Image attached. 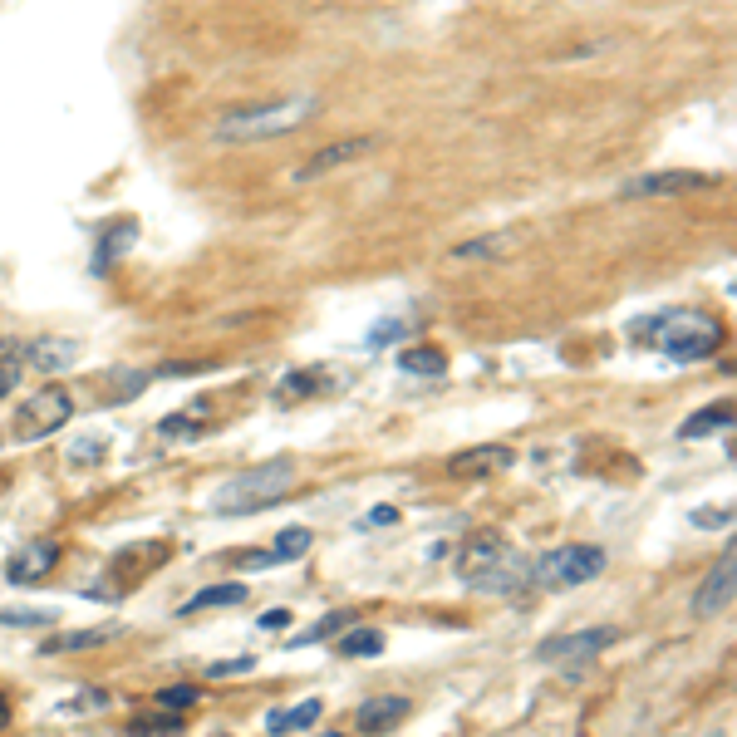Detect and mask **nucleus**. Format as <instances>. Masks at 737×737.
<instances>
[{
    "instance_id": "1",
    "label": "nucleus",
    "mask_w": 737,
    "mask_h": 737,
    "mask_svg": "<svg viewBox=\"0 0 737 737\" xmlns=\"http://www.w3.org/2000/svg\"><path fill=\"white\" fill-rule=\"evenodd\" d=\"M629 335L639 344H654L664 359H679V364L708 359V354H718V344H723L718 320H708V315H698V310H669V315L634 320Z\"/></svg>"
},
{
    "instance_id": "2",
    "label": "nucleus",
    "mask_w": 737,
    "mask_h": 737,
    "mask_svg": "<svg viewBox=\"0 0 737 737\" xmlns=\"http://www.w3.org/2000/svg\"><path fill=\"white\" fill-rule=\"evenodd\" d=\"M457 575H462V585L487 590V595H521L531 585V561L511 546L507 536L487 531V536L467 541V551L457 561Z\"/></svg>"
},
{
    "instance_id": "3",
    "label": "nucleus",
    "mask_w": 737,
    "mask_h": 737,
    "mask_svg": "<svg viewBox=\"0 0 737 737\" xmlns=\"http://www.w3.org/2000/svg\"><path fill=\"white\" fill-rule=\"evenodd\" d=\"M315 114H320V99L300 94V99H281V104H261V109H241V114L217 118L212 138L217 143H266V138H285V133L305 128Z\"/></svg>"
},
{
    "instance_id": "4",
    "label": "nucleus",
    "mask_w": 737,
    "mask_h": 737,
    "mask_svg": "<svg viewBox=\"0 0 737 737\" xmlns=\"http://www.w3.org/2000/svg\"><path fill=\"white\" fill-rule=\"evenodd\" d=\"M290 482H295V467H290L285 457H271V462H261V467L241 472V477H227V482L212 492V511H217V516H251V511H266L290 492Z\"/></svg>"
},
{
    "instance_id": "5",
    "label": "nucleus",
    "mask_w": 737,
    "mask_h": 737,
    "mask_svg": "<svg viewBox=\"0 0 737 737\" xmlns=\"http://www.w3.org/2000/svg\"><path fill=\"white\" fill-rule=\"evenodd\" d=\"M605 566H610L605 546H556V551H546V556L531 561V585H541V590H570V585L595 580Z\"/></svg>"
},
{
    "instance_id": "6",
    "label": "nucleus",
    "mask_w": 737,
    "mask_h": 737,
    "mask_svg": "<svg viewBox=\"0 0 737 737\" xmlns=\"http://www.w3.org/2000/svg\"><path fill=\"white\" fill-rule=\"evenodd\" d=\"M69 418H74V394H69V389H40V394H30L15 408L5 438H15V443H40V438L59 433Z\"/></svg>"
},
{
    "instance_id": "7",
    "label": "nucleus",
    "mask_w": 737,
    "mask_h": 737,
    "mask_svg": "<svg viewBox=\"0 0 737 737\" xmlns=\"http://www.w3.org/2000/svg\"><path fill=\"white\" fill-rule=\"evenodd\" d=\"M718 187L713 172H688V168H669V172H639L624 182V197H679V192H708Z\"/></svg>"
},
{
    "instance_id": "8",
    "label": "nucleus",
    "mask_w": 737,
    "mask_h": 737,
    "mask_svg": "<svg viewBox=\"0 0 737 737\" xmlns=\"http://www.w3.org/2000/svg\"><path fill=\"white\" fill-rule=\"evenodd\" d=\"M620 639V629H610V624H600V629H575V634H556V639H546L541 649H536V659H546V664H580V659H595L600 649H610Z\"/></svg>"
},
{
    "instance_id": "9",
    "label": "nucleus",
    "mask_w": 737,
    "mask_h": 737,
    "mask_svg": "<svg viewBox=\"0 0 737 737\" xmlns=\"http://www.w3.org/2000/svg\"><path fill=\"white\" fill-rule=\"evenodd\" d=\"M374 133H364V138H340V143H330V148H320L315 158H305L300 168L290 172V182L295 187H305V182H320L325 172H340L344 163H354V158H364V153H374Z\"/></svg>"
},
{
    "instance_id": "10",
    "label": "nucleus",
    "mask_w": 737,
    "mask_h": 737,
    "mask_svg": "<svg viewBox=\"0 0 737 737\" xmlns=\"http://www.w3.org/2000/svg\"><path fill=\"white\" fill-rule=\"evenodd\" d=\"M516 453L502 448V443H477V448H462V453L448 457V477L457 482H477V477H497V472H507Z\"/></svg>"
},
{
    "instance_id": "11",
    "label": "nucleus",
    "mask_w": 737,
    "mask_h": 737,
    "mask_svg": "<svg viewBox=\"0 0 737 737\" xmlns=\"http://www.w3.org/2000/svg\"><path fill=\"white\" fill-rule=\"evenodd\" d=\"M733 580H737V561H733V551H723V561L708 570V580H703L698 595H693V615H698V620L723 615V610L733 605Z\"/></svg>"
},
{
    "instance_id": "12",
    "label": "nucleus",
    "mask_w": 737,
    "mask_h": 737,
    "mask_svg": "<svg viewBox=\"0 0 737 737\" xmlns=\"http://www.w3.org/2000/svg\"><path fill=\"white\" fill-rule=\"evenodd\" d=\"M59 561V546L55 541H30L25 551H15L10 561H5V575H10V585H35L40 575H50Z\"/></svg>"
},
{
    "instance_id": "13",
    "label": "nucleus",
    "mask_w": 737,
    "mask_h": 737,
    "mask_svg": "<svg viewBox=\"0 0 737 737\" xmlns=\"http://www.w3.org/2000/svg\"><path fill=\"white\" fill-rule=\"evenodd\" d=\"M403 718H408V698H398V693H379V698H364V708H359V733H364V737L394 733Z\"/></svg>"
},
{
    "instance_id": "14",
    "label": "nucleus",
    "mask_w": 737,
    "mask_h": 737,
    "mask_svg": "<svg viewBox=\"0 0 737 737\" xmlns=\"http://www.w3.org/2000/svg\"><path fill=\"white\" fill-rule=\"evenodd\" d=\"M133 236H138V227H133V222H118V227H109V231H104V241L94 246V261H89V271H94V276H109L118 256H123V251H133Z\"/></svg>"
},
{
    "instance_id": "15",
    "label": "nucleus",
    "mask_w": 737,
    "mask_h": 737,
    "mask_svg": "<svg viewBox=\"0 0 737 737\" xmlns=\"http://www.w3.org/2000/svg\"><path fill=\"white\" fill-rule=\"evenodd\" d=\"M728 428H733V403L723 398V403H708V408H698V413H693V418H688V423L679 428V438H688V443H693V438L728 433Z\"/></svg>"
},
{
    "instance_id": "16",
    "label": "nucleus",
    "mask_w": 737,
    "mask_h": 737,
    "mask_svg": "<svg viewBox=\"0 0 737 737\" xmlns=\"http://www.w3.org/2000/svg\"><path fill=\"white\" fill-rule=\"evenodd\" d=\"M241 600H246V585H241V580L207 585V590H197V595L182 605V615H197V610H227V605H241Z\"/></svg>"
},
{
    "instance_id": "17",
    "label": "nucleus",
    "mask_w": 737,
    "mask_h": 737,
    "mask_svg": "<svg viewBox=\"0 0 737 737\" xmlns=\"http://www.w3.org/2000/svg\"><path fill=\"white\" fill-rule=\"evenodd\" d=\"M325 389V369H290L281 384H276V398L281 403H300V398L320 394Z\"/></svg>"
},
{
    "instance_id": "18",
    "label": "nucleus",
    "mask_w": 737,
    "mask_h": 737,
    "mask_svg": "<svg viewBox=\"0 0 737 737\" xmlns=\"http://www.w3.org/2000/svg\"><path fill=\"white\" fill-rule=\"evenodd\" d=\"M398 369H403V374H418V379H438V374L448 369V359H443V349L418 344V349H403V354H398Z\"/></svg>"
},
{
    "instance_id": "19",
    "label": "nucleus",
    "mask_w": 737,
    "mask_h": 737,
    "mask_svg": "<svg viewBox=\"0 0 737 737\" xmlns=\"http://www.w3.org/2000/svg\"><path fill=\"white\" fill-rule=\"evenodd\" d=\"M74 354H79V344H74V340H40V344H30V364H40V369H69V364H74Z\"/></svg>"
},
{
    "instance_id": "20",
    "label": "nucleus",
    "mask_w": 737,
    "mask_h": 737,
    "mask_svg": "<svg viewBox=\"0 0 737 737\" xmlns=\"http://www.w3.org/2000/svg\"><path fill=\"white\" fill-rule=\"evenodd\" d=\"M158 438H172V443H192V438H202V403L187 408V413L163 418V423H158Z\"/></svg>"
},
{
    "instance_id": "21",
    "label": "nucleus",
    "mask_w": 737,
    "mask_h": 737,
    "mask_svg": "<svg viewBox=\"0 0 737 737\" xmlns=\"http://www.w3.org/2000/svg\"><path fill=\"white\" fill-rule=\"evenodd\" d=\"M502 251H511V231H497V236H477V241H467V246H453L448 256L453 261H487V256H502Z\"/></svg>"
},
{
    "instance_id": "22",
    "label": "nucleus",
    "mask_w": 737,
    "mask_h": 737,
    "mask_svg": "<svg viewBox=\"0 0 737 737\" xmlns=\"http://www.w3.org/2000/svg\"><path fill=\"white\" fill-rule=\"evenodd\" d=\"M340 654L344 659H374V654H384V634L379 629H349L340 639Z\"/></svg>"
},
{
    "instance_id": "23",
    "label": "nucleus",
    "mask_w": 737,
    "mask_h": 737,
    "mask_svg": "<svg viewBox=\"0 0 737 737\" xmlns=\"http://www.w3.org/2000/svg\"><path fill=\"white\" fill-rule=\"evenodd\" d=\"M104 639H109L104 629H79V634H64V639H45L40 654H79V649H94V644H104Z\"/></svg>"
},
{
    "instance_id": "24",
    "label": "nucleus",
    "mask_w": 737,
    "mask_h": 737,
    "mask_svg": "<svg viewBox=\"0 0 737 737\" xmlns=\"http://www.w3.org/2000/svg\"><path fill=\"white\" fill-rule=\"evenodd\" d=\"M349 624H354V610H335V615H325V620H320V624H310L305 634H295V639H290V649H305V644H320L325 634H335V629H349Z\"/></svg>"
},
{
    "instance_id": "25",
    "label": "nucleus",
    "mask_w": 737,
    "mask_h": 737,
    "mask_svg": "<svg viewBox=\"0 0 737 737\" xmlns=\"http://www.w3.org/2000/svg\"><path fill=\"white\" fill-rule=\"evenodd\" d=\"M310 531L305 526H290V531H281V541H276V561H300L305 551H310Z\"/></svg>"
},
{
    "instance_id": "26",
    "label": "nucleus",
    "mask_w": 737,
    "mask_h": 737,
    "mask_svg": "<svg viewBox=\"0 0 737 737\" xmlns=\"http://www.w3.org/2000/svg\"><path fill=\"white\" fill-rule=\"evenodd\" d=\"M403 335H408V320H384V325H374V330L364 335V344L379 349V344H394V340H403Z\"/></svg>"
},
{
    "instance_id": "27",
    "label": "nucleus",
    "mask_w": 737,
    "mask_h": 737,
    "mask_svg": "<svg viewBox=\"0 0 737 737\" xmlns=\"http://www.w3.org/2000/svg\"><path fill=\"white\" fill-rule=\"evenodd\" d=\"M158 703H163L168 713H177V708H192V703H197V688H192V683H177V688H163V693H158Z\"/></svg>"
},
{
    "instance_id": "28",
    "label": "nucleus",
    "mask_w": 737,
    "mask_h": 737,
    "mask_svg": "<svg viewBox=\"0 0 737 737\" xmlns=\"http://www.w3.org/2000/svg\"><path fill=\"white\" fill-rule=\"evenodd\" d=\"M320 713H325V703H320V698H305L300 708H290V733H295V728H310Z\"/></svg>"
},
{
    "instance_id": "29",
    "label": "nucleus",
    "mask_w": 737,
    "mask_h": 737,
    "mask_svg": "<svg viewBox=\"0 0 737 737\" xmlns=\"http://www.w3.org/2000/svg\"><path fill=\"white\" fill-rule=\"evenodd\" d=\"M251 669H256V659L246 654V659H231V664H212L207 674H212V679H231V674H251Z\"/></svg>"
},
{
    "instance_id": "30",
    "label": "nucleus",
    "mask_w": 737,
    "mask_h": 737,
    "mask_svg": "<svg viewBox=\"0 0 737 737\" xmlns=\"http://www.w3.org/2000/svg\"><path fill=\"white\" fill-rule=\"evenodd\" d=\"M15 384H20V359L10 354V359H0V398L10 394Z\"/></svg>"
},
{
    "instance_id": "31",
    "label": "nucleus",
    "mask_w": 737,
    "mask_h": 737,
    "mask_svg": "<svg viewBox=\"0 0 737 737\" xmlns=\"http://www.w3.org/2000/svg\"><path fill=\"white\" fill-rule=\"evenodd\" d=\"M0 624H50V615H40V610H0Z\"/></svg>"
},
{
    "instance_id": "32",
    "label": "nucleus",
    "mask_w": 737,
    "mask_h": 737,
    "mask_svg": "<svg viewBox=\"0 0 737 737\" xmlns=\"http://www.w3.org/2000/svg\"><path fill=\"white\" fill-rule=\"evenodd\" d=\"M266 733H290V713H285V708H271V713H266Z\"/></svg>"
},
{
    "instance_id": "33",
    "label": "nucleus",
    "mask_w": 737,
    "mask_h": 737,
    "mask_svg": "<svg viewBox=\"0 0 737 737\" xmlns=\"http://www.w3.org/2000/svg\"><path fill=\"white\" fill-rule=\"evenodd\" d=\"M394 521H398L394 507H374V511H369V526H394Z\"/></svg>"
},
{
    "instance_id": "34",
    "label": "nucleus",
    "mask_w": 737,
    "mask_h": 737,
    "mask_svg": "<svg viewBox=\"0 0 737 737\" xmlns=\"http://www.w3.org/2000/svg\"><path fill=\"white\" fill-rule=\"evenodd\" d=\"M281 624H290V610H266L261 615V629H281Z\"/></svg>"
},
{
    "instance_id": "35",
    "label": "nucleus",
    "mask_w": 737,
    "mask_h": 737,
    "mask_svg": "<svg viewBox=\"0 0 737 737\" xmlns=\"http://www.w3.org/2000/svg\"><path fill=\"white\" fill-rule=\"evenodd\" d=\"M693 521H698V526H728V511H698Z\"/></svg>"
},
{
    "instance_id": "36",
    "label": "nucleus",
    "mask_w": 737,
    "mask_h": 737,
    "mask_svg": "<svg viewBox=\"0 0 737 737\" xmlns=\"http://www.w3.org/2000/svg\"><path fill=\"white\" fill-rule=\"evenodd\" d=\"M5 723H10V698L0 693V728H5Z\"/></svg>"
},
{
    "instance_id": "37",
    "label": "nucleus",
    "mask_w": 737,
    "mask_h": 737,
    "mask_svg": "<svg viewBox=\"0 0 737 737\" xmlns=\"http://www.w3.org/2000/svg\"><path fill=\"white\" fill-rule=\"evenodd\" d=\"M325 737H340V733H325Z\"/></svg>"
}]
</instances>
